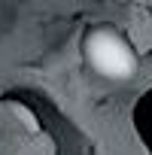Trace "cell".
Instances as JSON below:
<instances>
[{"instance_id": "obj_1", "label": "cell", "mask_w": 152, "mask_h": 155, "mask_svg": "<svg viewBox=\"0 0 152 155\" xmlns=\"http://www.w3.org/2000/svg\"><path fill=\"white\" fill-rule=\"evenodd\" d=\"M82 58L85 64L107 82H128L137 73V52L110 25H97L82 37Z\"/></svg>"}]
</instances>
